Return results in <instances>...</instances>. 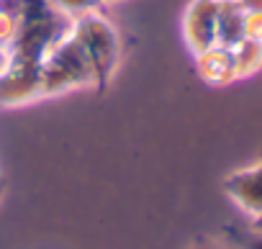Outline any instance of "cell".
<instances>
[{
  "label": "cell",
  "instance_id": "obj_10",
  "mask_svg": "<svg viewBox=\"0 0 262 249\" xmlns=\"http://www.w3.org/2000/svg\"><path fill=\"white\" fill-rule=\"evenodd\" d=\"M52 3L67 18H77V16H85L90 11H100L103 0H52Z\"/></svg>",
  "mask_w": 262,
  "mask_h": 249
},
{
  "label": "cell",
  "instance_id": "obj_1",
  "mask_svg": "<svg viewBox=\"0 0 262 249\" xmlns=\"http://www.w3.org/2000/svg\"><path fill=\"white\" fill-rule=\"evenodd\" d=\"M72 31L77 41L82 44L85 57L90 62L93 87L98 93H105L121 62V36L116 26L100 11H90L85 16L72 18Z\"/></svg>",
  "mask_w": 262,
  "mask_h": 249
},
{
  "label": "cell",
  "instance_id": "obj_15",
  "mask_svg": "<svg viewBox=\"0 0 262 249\" xmlns=\"http://www.w3.org/2000/svg\"><path fill=\"white\" fill-rule=\"evenodd\" d=\"M6 64H8V49H6V47H0V72L6 70Z\"/></svg>",
  "mask_w": 262,
  "mask_h": 249
},
{
  "label": "cell",
  "instance_id": "obj_4",
  "mask_svg": "<svg viewBox=\"0 0 262 249\" xmlns=\"http://www.w3.org/2000/svg\"><path fill=\"white\" fill-rule=\"evenodd\" d=\"M39 98H41V72H39V64L8 57L6 70L0 72V105H3V108H13V105L34 103Z\"/></svg>",
  "mask_w": 262,
  "mask_h": 249
},
{
  "label": "cell",
  "instance_id": "obj_2",
  "mask_svg": "<svg viewBox=\"0 0 262 249\" xmlns=\"http://www.w3.org/2000/svg\"><path fill=\"white\" fill-rule=\"evenodd\" d=\"M39 72H41V98L62 95V93L82 87V85H93L90 62H88L85 49L77 41L72 26L44 54V59L39 64Z\"/></svg>",
  "mask_w": 262,
  "mask_h": 249
},
{
  "label": "cell",
  "instance_id": "obj_13",
  "mask_svg": "<svg viewBox=\"0 0 262 249\" xmlns=\"http://www.w3.org/2000/svg\"><path fill=\"white\" fill-rule=\"evenodd\" d=\"M244 39L262 41V13H244Z\"/></svg>",
  "mask_w": 262,
  "mask_h": 249
},
{
  "label": "cell",
  "instance_id": "obj_12",
  "mask_svg": "<svg viewBox=\"0 0 262 249\" xmlns=\"http://www.w3.org/2000/svg\"><path fill=\"white\" fill-rule=\"evenodd\" d=\"M16 34H18V18L0 8V47L8 49L11 41L16 39Z\"/></svg>",
  "mask_w": 262,
  "mask_h": 249
},
{
  "label": "cell",
  "instance_id": "obj_6",
  "mask_svg": "<svg viewBox=\"0 0 262 249\" xmlns=\"http://www.w3.org/2000/svg\"><path fill=\"white\" fill-rule=\"evenodd\" d=\"M224 190L249 218L259 216L262 213V152L252 167L231 172L224 180Z\"/></svg>",
  "mask_w": 262,
  "mask_h": 249
},
{
  "label": "cell",
  "instance_id": "obj_17",
  "mask_svg": "<svg viewBox=\"0 0 262 249\" xmlns=\"http://www.w3.org/2000/svg\"><path fill=\"white\" fill-rule=\"evenodd\" d=\"M103 3H113V0H103Z\"/></svg>",
  "mask_w": 262,
  "mask_h": 249
},
{
  "label": "cell",
  "instance_id": "obj_11",
  "mask_svg": "<svg viewBox=\"0 0 262 249\" xmlns=\"http://www.w3.org/2000/svg\"><path fill=\"white\" fill-rule=\"evenodd\" d=\"M226 234L231 236V241L239 246V249H262V231H242V229H234L229 226Z\"/></svg>",
  "mask_w": 262,
  "mask_h": 249
},
{
  "label": "cell",
  "instance_id": "obj_8",
  "mask_svg": "<svg viewBox=\"0 0 262 249\" xmlns=\"http://www.w3.org/2000/svg\"><path fill=\"white\" fill-rule=\"evenodd\" d=\"M244 39V11L236 0H219V18H216V44L236 47Z\"/></svg>",
  "mask_w": 262,
  "mask_h": 249
},
{
  "label": "cell",
  "instance_id": "obj_3",
  "mask_svg": "<svg viewBox=\"0 0 262 249\" xmlns=\"http://www.w3.org/2000/svg\"><path fill=\"white\" fill-rule=\"evenodd\" d=\"M70 26H72V18H67L64 13H57V16L41 18V21H31V24H18V34L8 47V57L41 64L44 54L70 31Z\"/></svg>",
  "mask_w": 262,
  "mask_h": 249
},
{
  "label": "cell",
  "instance_id": "obj_16",
  "mask_svg": "<svg viewBox=\"0 0 262 249\" xmlns=\"http://www.w3.org/2000/svg\"><path fill=\"white\" fill-rule=\"evenodd\" d=\"M193 249H216V246H213V244H208V241H198Z\"/></svg>",
  "mask_w": 262,
  "mask_h": 249
},
{
  "label": "cell",
  "instance_id": "obj_7",
  "mask_svg": "<svg viewBox=\"0 0 262 249\" xmlns=\"http://www.w3.org/2000/svg\"><path fill=\"white\" fill-rule=\"evenodd\" d=\"M195 59V72L198 77L206 82V85H213V87H224V85H231L236 82V72H234V57H231V49L226 47H211L201 54L193 57Z\"/></svg>",
  "mask_w": 262,
  "mask_h": 249
},
{
  "label": "cell",
  "instance_id": "obj_9",
  "mask_svg": "<svg viewBox=\"0 0 262 249\" xmlns=\"http://www.w3.org/2000/svg\"><path fill=\"white\" fill-rule=\"evenodd\" d=\"M231 57H234L236 80H247L262 70V41L242 39L236 47H231Z\"/></svg>",
  "mask_w": 262,
  "mask_h": 249
},
{
  "label": "cell",
  "instance_id": "obj_14",
  "mask_svg": "<svg viewBox=\"0 0 262 249\" xmlns=\"http://www.w3.org/2000/svg\"><path fill=\"white\" fill-rule=\"evenodd\" d=\"M244 13H262V0H236Z\"/></svg>",
  "mask_w": 262,
  "mask_h": 249
},
{
  "label": "cell",
  "instance_id": "obj_5",
  "mask_svg": "<svg viewBox=\"0 0 262 249\" xmlns=\"http://www.w3.org/2000/svg\"><path fill=\"white\" fill-rule=\"evenodd\" d=\"M216 18L219 0H190L183 13V39L190 54H201L216 47Z\"/></svg>",
  "mask_w": 262,
  "mask_h": 249
}]
</instances>
